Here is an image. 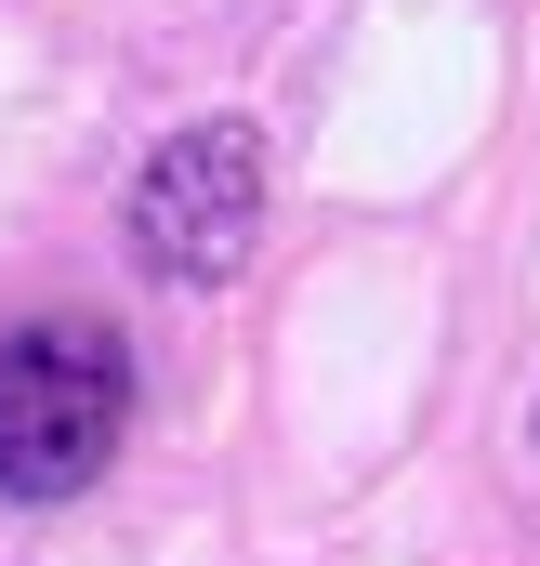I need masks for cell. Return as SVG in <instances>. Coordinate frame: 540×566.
Instances as JSON below:
<instances>
[{"label":"cell","mask_w":540,"mask_h":566,"mask_svg":"<svg viewBox=\"0 0 540 566\" xmlns=\"http://www.w3.org/2000/svg\"><path fill=\"white\" fill-rule=\"evenodd\" d=\"M133 434V356L93 316L0 329V501H80Z\"/></svg>","instance_id":"obj_1"},{"label":"cell","mask_w":540,"mask_h":566,"mask_svg":"<svg viewBox=\"0 0 540 566\" xmlns=\"http://www.w3.org/2000/svg\"><path fill=\"white\" fill-rule=\"evenodd\" d=\"M251 224H264V145L238 133V119H198V133H172L145 158L133 185V251L158 277H238V251H251Z\"/></svg>","instance_id":"obj_2"}]
</instances>
